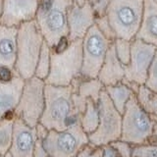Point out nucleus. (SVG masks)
Masks as SVG:
<instances>
[{"instance_id":"31","label":"nucleus","mask_w":157,"mask_h":157,"mask_svg":"<svg viewBox=\"0 0 157 157\" xmlns=\"http://www.w3.org/2000/svg\"><path fill=\"white\" fill-rule=\"evenodd\" d=\"M33 157H50V155L48 154V152L46 151V149L44 148L43 144H42L41 140H37L36 141Z\"/></svg>"},{"instance_id":"32","label":"nucleus","mask_w":157,"mask_h":157,"mask_svg":"<svg viewBox=\"0 0 157 157\" xmlns=\"http://www.w3.org/2000/svg\"><path fill=\"white\" fill-rule=\"evenodd\" d=\"M108 1H109V0H97V2L93 5L96 16H101V15L105 14V10L107 7Z\"/></svg>"},{"instance_id":"6","label":"nucleus","mask_w":157,"mask_h":157,"mask_svg":"<svg viewBox=\"0 0 157 157\" xmlns=\"http://www.w3.org/2000/svg\"><path fill=\"white\" fill-rule=\"evenodd\" d=\"M154 121L151 116L140 106L136 95H132L122 114L120 140L132 145L145 144L151 136Z\"/></svg>"},{"instance_id":"5","label":"nucleus","mask_w":157,"mask_h":157,"mask_svg":"<svg viewBox=\"0 0 157 157\" xmlns=\"http://www.w3.org/2000/svg\"><path fill=\"white\" fill-rule=\"evenodd\" d=\"M144 0H109L105 10L116 37L132 40L139 31Z\"/></svg>"},{"instance_id":"18","label":"nucleus","mask_w":157,"mask_h":157,"mask_svg":"<svg viewBox=\"0 0 157 157\" xmlns=\"http://www.w3.org/2000/svg\"><path fill=\"white\" fill-rule=\"evenodd\" d=\"M18 28L0 24V67L15 69L17 58Z\"/></svg>"},{"instance_id":"27","label":"nucleus","mask_w":157,"mask_h":157,"mask_svg":"<svg viewBox=\"0 0 157 157\" xmlns=\"http://www.w3.org/2000/svg\"><path fill=\"white\" fill-rule=\"evenodd\" d=\"M144 85L148 88H150V90L157 92V47L155 50L154 57L150 64L148 75H147V78Z\"/></svg>"},{"instance_id":"21","label":"nucleus","mask_w":157,"mask_h":157,"mask_svg":"<svg viewBox=\"0 0 157 157\" xmlns=\"http://www.w3.org/2000/svg\"><path fill=\"white\" fill-rule=\"evenodd\" d=\"M136 98L140 106L150 116L157 115V92L147 87L145 85L139 86Z\"/></svg>"},{"instance_id":"16","label":"nucleus","mask_w":157,"mask_h":157,"mask_svg":"<svg viewBox=\"0 0 157 157\" xmlns=\"http://www.w3.org/2000/svg\"><path fill=\"white\" fill-rule=\"evenodd\" d=\"M135 38L157 47V1L144 0V14Z\"/></svg>"},{"instance_id":"22","label":"nucleus","mask_w":157,"mask_h":157,"mask_svg":"<svg viewBox=\"0 0 157 157\" xmlns=\"http://www.w3.org/2000/svg\"><path fill=\"white\" fill-rule=\"evenodd\" d=\"M15 118V113H12L0 121V156L6 154L11 147Z\"/></svg>"},{"instance_id":"24","label":"nucleus","mask_w":157,"mask_h":157,"mask_svg":"<svg viewBox=\"0 0 157 157\" xmlns=\"http://www.w3.org/2000/svg\"><path fill=\"white\" fill-rule=\"evenodd\" d=\"M113 47H114L115 54L119 61L124 66H127L130 62L131 58V47L132 40H128L125 38L117 37L113 41Z\"/></svg>"},{"instance_id":"37","label":"nucleus","mask_w":157,"mask_h":157,"mask_svg":"<svg viewBox=\"0 0 157 157\" xmlns=\"http://www.w3.org/2000/svg\"><path fill=\"white\" fill-rule=\"evenodd\" d=\"M151 118H152V120H153L155 123H157V115H154V116H151Z\"/></svg>"},{"instance_id":"35","label":"nucleus","mask_w":157,"mask_h":157,"mask_svg":"<svg viewBox=\"0 0 157 157\" xmlns=\"http://www.w3.org/2000/svg\"><path fill=\"white\" fill-rule=\"evenodd\" d=\"M73 2H75L78 5H83V4L86 3V2H90L92 5H94L97 2V0H73Z\"/></svg>"},{"instance_id":"4","label":"nucleus","mask_w":157,"mask_h":157,"mask_svg":"<svg viewBox=\"0 0 157 157\" xmlns=\"http://www.w3.org/2000/svg\"><path fill=\"white\" fill-rule=\"evenodd\" d=\"M44 41L45 40L34 21L25 23L18 28L15 71L24 80L34 76L36 63Z\"/></svg>"},{"instance_id":"7","label":"nucleus","mask_w":157,"mask_h":157,"mask_svg":"<svg viewBox=\"0 0 157 157\" xmlns=\"http://www.w3.org/2000/svg\"><path fill=\"white\" fill-rule=\"evenodd\" d=\"M45 82L36 77L25 80L21 97L14 113L29 127L34 128L40 121L45 105Z\"/></svg>"},{"instance_id":"25","label":"nucleus","mask_w":157,"mask_h":157,"mask_svg":"<svg viewBox=\"0 0 157 157\" xmlns=\"http://www.w3.org/2000/svg\"><path fill=\"white\" fill-rule=\"evenodd\" d=\"M94 25L99 29V32L104 36L107 39H109L110 41H114L116 37V34L113 31L111 25L108 21V18L105 14L101 15V16H96Z\"/></svg>"},{"instance_id":"20","label":"nucleus","mask_w":157,"mask_h":157,"mask_svg":"<svg viewBox=\"0 0 157 157\" xmlns=\"http://www.w3.org/2000/svg\"><path fill=\"white\" fill-rule=\"evenodd\" d=\"M99 124V112L97 103L91 99L86 100V109L80 115V125L83 132L88 136L94 132Z\"/></svg>"},{"instance_id":"17","label":"nucleus","mask_w":157,"mask_h":157,"mask_svg":"<svg viewBox=\"0 0 157 157\" xmlns=\"http://www.w3.org/2000/svg\"><path fill=\"white\" fill-rule=\"evenodd\" d=\"M97 78L103 86H113L121 82L125 78V66L117 58L113 42L108 50L102 66L97 75Z\"/></svg>"},{"instance_id":"26","label":"nucleus","mask_w":157,"mask_h":157,"mask_svg":"<svg viewBox=\"0 0 157 157\" xmlns=\"http://www.w3.org/2000/svg\"><path fill=\"white\" fill-rule=\"evenodd\" d=\"M132 157H157V146L148 144L132 145Z\"/></svg>"},{"instance_id":"38","label":"nucleus","mask_w":157,"mask_h":157,"mask_svg":"<svg viewBox=\"0 0 157 157\" xmlns=\"http://www.w3.org/2000/svg\"><path fill=\"white\" fill-rule=\"evenodd\" d=\"M155 1H157V0H155Z\"/></svg>"},{"instance_id":"30","label":"nucleus","mask_w":157,"mask_h":157,"mask_svg":"<svg viewBox=\"0 0 157 157\" xmlns=\"http://www.w3.org/2000/svg\"><path fill=\"white\" fill-rule=\"evenodd\" d=\"M34 130H36V136L37 140L43 141L48 136L49 130L44 125H42L41 123H38V124L34 127Z\"/></svg>"},{"instance_id":"3","label":"nucleus","mask_w":157,"mask_h":157,"mask_svg":"<svg viewBox=\"0 0 157 157\" xmlns=\"http://www.w3.org/2000/svg\"><path fill=\"white\" fill-rule=\"evenodd\" d=\"M73 0H38L33 21L50 47L68 39V10Z\"/></svg>"},{"instance_id":"33","label":"nucleus","mask_w":157,"mask_h":157,"mask_svg":"<svg viewBox=\"0 0 157 157\" xmlns=\"http://www.w3.org/2000/svg\"><path fill=\"white\" fill-rule=\"evenodd\" d=\"M100 157H119L116 150L111 144L101 146V155Z\"/></svg>"},{"instance_id":"11","label":"nucleus","mask_w":157,"mask_h":157,"mask_svg":"<svg viewBox=\"0 0 157 157\" xmlns=\"http://www.w3.org/2000/svg\"><path fill=\"white\" fill-rule=\"evenodd\" d=\"M156 46L134 38L132 40L130 62L125 66V80L136 85H144L154 57Z\"/></svg>"},{"instance_id":"28","label":"nucleus","mask_w":157,"mask_h":157,"mask_svg":"<svg viewBox=\"0 0 157 157\" xmlns=\"http://www.w3.org/2000/svg\"><path fill=\"white\" fill-rule=\"evenodd\" d=\"M110 144L114 147V149L116 150L119 157H132V145L130 144L129 142H126L121 140H117L111 142Z\"/></svg>"},{"instance_id":"23","label":"nucleus","mask_w":157,"mask_h":157,"mask_svg":"<svg viewBox=\"0 0 157 157\" xmlns=\"http://www.w3.org/2000/svg\"><path fill=\"white\" fill-rule=\"evenodd\" d=\"M50 53H51V47L46 43V41L43 42V45L41 47V51L39 54L38 60L36 63V71H34V76L37 78L45 82L47 78L49 72H50Z\"/></svg>"},{"instance_id":"9","label":"nucleus","mask_w":157,"mask_h":157,"mask_svg":"<svg viewBox=\"0 0 157 157\" xmlns=\"http://www.w3.org/2000/svg\"><path fill=\"white\" fill-rule=\"evenodd\" d=\"M42 144L50 157H76L90 140L78 122L62 131L49 130Z\"/></svg>"},{"instance_id":"8","label":"nucleus","mask_w":157,"mask_h":157,"mask_svg":"<svg viewBox=\"0 0 157 157\" xmlns=\"http://www.w3.org/2000/svg\"><path fill=\"white\" fill-rule=\"evenodd\" d=\"M97 107L99 112V124L92 134L88 135V140L92 145L103 146L120 140L122 114L114 107L104 90L100 93Z\"/></svg>"},{"instance_id":"13","label":"nucleus","mask_w":157,"mask_h":157,"mask_svg":"<svg viewBox=\"0 0 157 157\" xmlns=\"http://www.w3.org/2000/svg\"><path fill=\"white\" fill-rule=\"evenodd\" d=\"M96 15L93 5L86 2L83 5H78L75 2L71 4L68 10V39H82L95 22Z\"/></svg>"},{"instance_id":"15","label":"nucleus","mask_w":157,"mask_h":157,"mask_svg":"<svg viewBox=\"0 0 157 157\" xmlns=\"http://www.w3.org/2000/svg\"><path fill=\"white\" fill-rule=\"evenodd\" d=\"M25 80L16 74L11 81L0 82V121L14 113L19 103Z\"/></svg>"},{"instance_id":"12","label":"nucleus","mask_w":157,"mask_h":157,"mask_svg":"<svg viewBox=\"0 0 157 157\" xmlns=\"http://www.w3.org/2000/svg\"><path fill=\"white\" fill-rule=\"evenodd\" d=\"M38 0H2L0 24L6 27L19 28L34 20Z\"/></svg>"},{"instance_id":"29","label":"nucleus","mask_w":157,"mask_h":157,"mask_svg":"<svg viewBox=\"0 0 157 157\" xmlns=\"http://www.w3.org/2000/svg\"><path fill=\"white\" fill-rule=\"evenodd\" d=\"M100 155L101 146H95L88 144L78 152L76 157H100Z\"/></svg>"},{"instance_id":"10","label":"nucleus","mask_w":157,"mask_h":157,"mask_svg":"<svg viewBox=\"0 0 157 157\" xmlns=\"http://www.w3.org/2000/svg\"><path fill=\"white\" fill-rule=\"evenodd\" d=\"M113 41L107 39L95 25L88 29L82 39L83 78H95Z\"/></svg>"},{"instance_id":"14","label":"nucleus","mask_w":157,"mask_h":157,"mask_svg":"<svg viewBox=\"0 0 157 157\" xmlns=\"http://www.w3.org/2000/svg\"><path fill=\"white\" fill-rule=\"evenodd\" d=\"M36 130L19 118H15L10 154L12 157H33L36 144Z\"/></svg>"},{"instance_id":"36","label":"nucleus","mask_w":157,"mask_h":157,"mask_svg":"<svg viewBox=\"0 0 157 157\" xmlns=\"http://www.w3.org/2000/svg\"><path fill=\"white\" fill-rule=\"evenodd\" d=\"M2 15V0H0V18Z\"/></svg>"},{"instance_id":"2","label":"nucleus","mask_w":157,"mask_h":157,"mask_svg":"<svg viewBox=\"0 0 157 157\" xmlns=\"http://www.w3.org/2000/svg\"><path fill=\"white\" fill-rule=\"evenodd\" d=\"M73 87L45 85V105L39 123L48 130L62 131L80 122L73 102Z\"/></svg>"},{"instance_id":"19","label":"nucleus","mask_w":157,"mask_h":157,"mask_svg":"<svg viewBox=\"0 0 157 157\" xmlns=\"http://www.w3.org/2000/svg\"><path fill=\"white\" fill-rule=\"evenodd\" d=\"M104 90L106 91L107 95L109 96L114 107L121 114H123V112L125 110L127 102L129 101L132 95L135 94L134 91L123 82H118L113 86H105Z\"/></svg>"},{"instance_id":"34","label":"nucleus","mask_w":157,"mask_h":157,"mask_svg":"<svg viewBox=\"0 0 157 157\" xmlns=\"http://www.w3.org/2000/svg\"><path fill=\"white\" fill-rule=\"evenodd\" d=\"M148 144L152 145H156L157 146V123L154 122V126H153V130H152L151 136L149 137L148 141H147Z\"/></svg>"},{"instance_id":"1","label":"nucleus","mask_w":157,"mask_h":157,"mask_svg":"<svg viewBox=\"0 0 157 157\" xmlns=\"http://www.w3.org/2000/svg\"><path fill=\"white\" fill-rule=\"evenodd\" d=\"M50 72L46 85L69 86L82 77V39H66L59 45L51 47Z\"/></svg>"}]
</instances>
